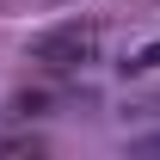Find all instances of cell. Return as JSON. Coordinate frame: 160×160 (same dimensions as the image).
Instances as JSON below:
<instances>
[{"label":"cell","mask_w":160,"mask_h":160,"mask_svg":"<svg viewBox=\"0 0 160 160\" xmlns=\"http://www.w3.org/2000/svg\"><path fill=\"white\" fill-rule=\"evenodd\" d=\"M31 62H43V68H80V62H92V31H80V25L43 31V37H31Z\"/></svg>","instance_id":"6da1fadb"},{"label":"cell","mask_w":160,"mask_h":160,"mask_svg":"<svg viewBox=\"0 0 160 160\" xmlns=\"http://www.w3.org/2000/svg\"><path fill=\"white\" fill-rule=\"evenodd\" d=\"M123 68H129V74H154V68H160V43H142V49L123 62Z\"/></svg>","instance_id":"7a4b0ae2"},{"label":"cell","mask_w":160,"mask_h":160,"mask_svg":"<svg viewBox=\"0 0 160 160\" xmlns=\"http://www.w3.org/2000/svg\"><path fill=\"white\" fill-rule=\"evenodd\" d=\"M12 111H19V117H43V111H49V92H19Z\"/></svg>","instance_id":"3957f363"}]
</instances>
